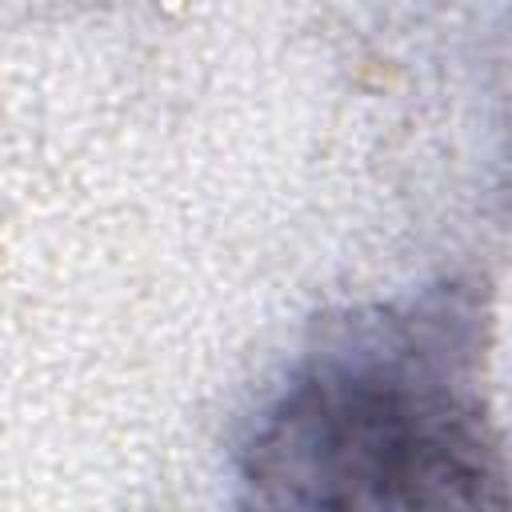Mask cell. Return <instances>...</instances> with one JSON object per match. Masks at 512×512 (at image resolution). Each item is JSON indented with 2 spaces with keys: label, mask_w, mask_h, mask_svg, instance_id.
Wrapping results in <instances>:
<instances>
[{
  "label": "cell",
  "mask_w": 512,
  "mask_h": 512,
  "mask_svg": "<svg viewBox=\"0 0 512 512\" xmlns=\"http://www.w3.org/2000/svg\"><path fill=\"white\" fill-rule=\"evenodd\" d=\"M492 292L440 276L316 320L236 456L240 512H512Z\"/></svg>",
  "instance_id": "obj_1"
}]
</instances>
